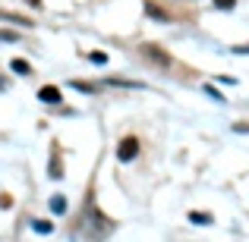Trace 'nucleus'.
Segmentation results:
<instances>
[{
    "mask_svg": "<svg viewBox=\"0 0 249 242\" xmlns=\"http://www.w3.org/2000/svg\"><path fill=\"white\" fill-rule=\"evenodd\" d=\"M32 230H35V233H51L54 224H51V220H32Z\"/></svg>",
    "mask_w": 249,
    "mask_h": 242,
    "instance_id": "nucleus-9",
    "label": "nucleus"
},
{
    "mask_svg": "<svg viewBox=\"0 0 249 242\" xmlns=\"http://www.w3.org/2000/svg\"><path fill=\"white\" fill-rule=\"evenodd\" d=\"M233 129H237V132H249V126H246V123H237Z\"/></svg>",
    "mask_w": 249,
    "mask_h": 242,
    "instance_id": "nucleus-12",
    "label": "nucleus"
},
{
    "mask_svg": "<svg viewBox=\"0 0 249 242\" xmlns=\"http://www.w3.org/2000/svg\"><path fill=\"white\" fill-rule=\"evenodd\" d=\"M10 69H13V73H19V76H29V73H32V66H29L25 60H19V57L10 63Z\"/></svg>",
    "mask_w": 249,
    "mask_h": 242,
    "instance_id": "nucleus-7",
    "label": "nucleus"
},
{
    "mask_svg": "<svg viewBox=\"0 0 249 242\" xmlns=\"http://www.w3.org/2000/svg\"><path fill=\"white\" fill-rule=\"evenodd\" d=\"M73 88L85 91V95H95V91H98V85H91V82H73Z\"/></svg>",
    "mask_w": 249,
    "mask_h": 242,
    "instance_id": "nucleus-10",
    "label": "nucleus"
},
{
    "mask_svg": "<svg viewBox=\"0 0 249 242\" xmlns=\"http://www.w3.org/2000/svg\"><path fill=\"white\" fill-rule=\"evenodd\" d=\"M214 6L218 10H233V0H214Z\"/></svg>",
    "mask_w": 249,
    "mask_h": 242,
    "instance_id": "nucleus-11",
    "label": "nucleus"
},
{
    "mask_svg": "<svg viewBox=\"0 0 249 242\" xmlns=\"http://www.w3.org/2000/svg\"><path fill=\"white\" fill-rule=\"evenodd\" d=\"M142 57H145V60H152L155 66H161V69H167L170 63H174V57H170L167 50H161L158 44H142Z\"/></svg>",
    "mask_w": 249,
    "mask_h": 242,
    "instance_id": "nucleus-2",
    "label": "nucleus"
},
{
    "mask_svg": "<svg viewBox=\"0 0 249 242\" xmlns=\"http://www.w3.org/2000/svg\"><path fill=\"white\" fill-rule=\"evenodd\" d=\"M145 13H148V16H155V19H158V22H167V13L164 10H161V6H155V3H145Z\"/></svg>",
    "mask_w": 249,
    "mask_h": 242,
    "instance_id": "nucleus-5",
    "label": "nucleus"
},
{
    "mask_svg": "<svg viewBox=\"0 0 249 242\" xmlns=\"http://www.w3.org/2000/svg\"><path fill=\"white\" fill-rule=\"evenodd\" d=\"M114 220H107L98 208H91V195L85 198V208H82V233L89 242H101L107 233H114Z\"/></svg>",
    "mask_w": 249,
    "mask_h": 242,
    "instance_id": "nucleus-1",
    "label": "nucleus"
},
{
    "mask_svg": "<svg viewBox=\"0 0 249 242\" xmlns=\"http://www.w3.org/2000/svg\"><path fill=\"white\" fill-rule=\"evenodd\" d=\"M51 211L54 214H67V198H63V195H54V198H51Z\"/></svg>",
    "mask_w": 249,
    "mask_h": 242,
    "instance_id": "nucleus-6",
    "label": "nucleus"
},
{
    "mask_svg": "<svg viewBox=\"0 0 249 242\" xmlns=\"http://www.w3.org/2000/svg\"><path fill=\"white\" fill-rule=\"evenodd\" d=\"M38 97H41L44 104H60V88H54V85H44V88L38 91Z\"/></svg>",
    "mask_w": 249,
    "mask_h": 242,
    "instance_id": "nucleus-4",
    "label": "nucleus"
},
{
    "mask_svg": "<svg viewBox=\"0 0 249 242\" xmlns=\"http://www.w3.org/2000/svg\"><path fill=\"white\" fill-rule=\"evenodd\" d=\"M189 220H193V224H212V214H208V211H193V214H189Z\"/></svg>",
    "mask_w": 249,
    "mask_h": 242,
    "instance_id": "nucleus-8",
    "label": "nucleus"
},
{
    "mask_svg": "<svg viewBox=\"0 0 249 242\" xmlns=\"http://www.w3.org/2000/svg\"><path fill=\"white\" fill-rule=\"evenodd\" d=\"M136 154H139V139L136 135H126V139H120V145H117V158L123 163L136 161Z\"/></svg>",
    "mask_w": 249,
    "mask_h": 242,
    "instance_id": "nucleus-3",
    "label": "nucleus"
},
{
    "mask_svg": "<svg viewBox=\"0 0 249 242\" xmlns=\"http://www.w3.org/2000/svg\"><path fill=\"white\" fill-rule=\"evenodd\" d=\"M0 88H3V82H0Z\"/></svg>",
    "mask_w": 249,
    "mask_h": 242,
    "instance_id": "nucleus-13",
    "label": "nucleus"
}]
</instances>
